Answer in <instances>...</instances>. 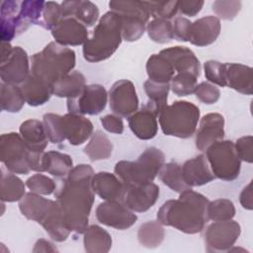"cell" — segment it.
Instances as JSON below:
<instances>
[{
  "mask_svg": "<svg viewBox=\"0 0 253 253\" xmlns=\"http://www.w3.org/2000/svg\"><path fill=\"white\" fill-rule=\"evenodd\" d=\"M94 174L91 165L79 164L58 181L54 197L70 231L83 233L88 227L89 216L95 200V193L92 188Z\"/></svg>",
  "mask_w": 253,
  "mask_h": 253,
  "instance_id": "obj_1",
  "label": "cell"
},
{
  "mask_svg": "<svg viewBox=\"0 0 253 253\" xmlns=\"http://www.w3.org/2000/svg\"><path fill=\"white\" fill-rule=\"evenodd\" d=\"M209 199L189 189L180 193L176 200L166 201L157 211V220L166 226H172L187 234H196L204 230L208 223Z\"/></svg>",
  "mask_w": 253,
  "mask_h": 253,
  "instance_id": "obj_2",
  "label": "cell"
},
{
  "mask_svg": "<svg viewBox=\"0 0 253 253\" xmlns=\"http://www.w3.org/2000/svg\"><path fill=\"white\" fill-rule=\"evenodd\" d=\"M30 61L31 74L45 83L51 90L56 81L74 69L76 55L73 49L50 42L42 51L33 54Z\"/></svg>",
  "mask_w": 253,
  "mask_h": 253,
  "instance_id": "obj_3",
  "label": "cell"
},
{
  "mask_svg": "<svg viewBox=\"0 0 253 253\" xmlns=\"http://www.w3.org/2000/svg\"><path fill=\"white\" fill-rule=\"evenodd\" d=\"M122 41L121 17L113 11H109L100 18L92 37L83 44V57L89 62L106 60L115 53Z\"/></svg>",
  "mask_w": 253,
  "mask_h": 253,
  "instance_id": "obj_4",
  "label": "cell"
},
{
  "mask_svg": "<svg viewBox=\"0 0 253 253\" xmlns=\"http://www.w3.org/2000/svg\"><path fill=\"white\" fill-rule=\"evenodd\" d=\"M165 163V155L157 147H147L134 161L121 160L115 165V174L126 190L153 182Z\"/></svg>",
  "mask_w": 253,
  "mask_h": 253,
  "instance_id": "obj_5",
  "label": "cell"
},
{
  "mask_svg": "<svg viewBox=\"0 0 253 253\" xmlns=\"http://www.w3.org/2000/svg\"><path fill=\"white\" fill-rule=\"evenodd\" d=\"M200 119V109L189 101H175L167 105L158 116L165 135L189 138L194 135Z\"/></svg>",
  "mask_w": 253,
  "mask_h": 253,
  "instance_id": "obj_6",
  "label": "cell"
},
{
  "mask_svg": "<svg viewBox=\"0 0 253 253\" xmlns=\"http://www.w3.org/2000/svg\"><path fill=\"white\" fill-rule=\"evenodd\" d=\"M109 7L121 17L123 40L131 42L143 36L150 18L145 1L113 0L109 2Z\"/></svg>",
  "mask_w": 253,
  "mask_h": 253,
  "instance_id": "obj_7",
  "label": "cell"
},
{
  "mask_svg": "<svg viewBox=\"0 0 253 253\" xmlns=\"http://www.w3.org/2000/svg\"><path fill=\"white\" fill-rule=\"evenodd\" d=\"M205 152L211 170L215 178L228 182L238 178L241 160L231 140H218L211 144Z\"/></svg>",
  "mask_w": 253,
  "mask_h": 253,
  "instance_id": "obj_8",
  "label": "cell"
},
{
  "mask_svg": "<svg viewBox=\"0 0 253 253\" xmlns=\"http://www.w3.org/2000/svg\"><path fill=\"white\" fill-rule=\"evenodd\" d=\"M0 159L7 170L14 174H29L30 150L20 133H3L0 137Z\"/></svg>",
  "mask_w": 253,
  "mask_h": 253,
  "instance_id": "obj_9",
  "label": "cell"
},
{
  "mask_svg": "<svg viewBox=\"0 0 253 253\" xmlns=\"http://www.w3.org/2000/svg\"><path fill=\"white\" fill-rule=\"evenodd\" d=\"M204 229L205 246L210 253L229 251L241 233L240 224L232 219L214 221Z\"/></svg>",
  "mask_w": 253,
  "mask_h": 253,
  "instance_id": "obj_10",
  "label": "cell"
},
{
  "mask_svg": "<svg viewBox=\"0 0 253 253\" xmlns=\"http://www.w3.org/2000/svg\"><path fill=\"white\" fill-rule=\"evenodd\" d=\"M108 99L107 90L103 85H86L77 97L67 99V110L68 113L81 116L99 115L105 110Z\"/></svg>",
  "mask_w": 253,
  "mask_h": 253,
  "instance_id": "obj_11",
  "label": "cell"
},
{
  "mask_svg": "<svg viewBox=\"0 0 253 253\" xmlns=\"http://www.w3.org/2000/svg\"><path fill=\"white\" fill-rule=\"evenodd\" d=\"M110 109L117 116L128 118L137 111L138 97L133 83L126 79L116 81L108 94Z\"/></svg>",
  "mask_w": 253,
  "mask_h": 253,
  "instance_id": "obj_12",
  "label": "cell"
},
{
  "mask_svg": "<svg viewBox=\"0 0 253 253\" xmlns=\"http://www.w3.org/2000/svg\"><path fill=\"white\" fill-rule=\"evenodd\" d=\"M97 220L109 227L125 230L132 226L137 215L130 211L122 201H105L96 209Z\"/></svg>",
  "mask_w": 253,
  "mask_h": 253,
  "instance_id": "obj_13",
  "label": "cell"
},
{
  "mask_svg": "<svg viewBox=\"0 0 253 253\" xmlns=\"http://www.w3.org/2000/svg\"><path fill=\"white\" fill-rule=\"evenodd\" d=\"M31 66L27 51L21 46H14L11 54L0 64L1 82L20 85L30 75Z\"/></svg>",
  "mask_w": 253,
  "mask_h": 253,
  "instance_id": "obj_14",
  "label": "cell"
},
{
  "mask_svg": "<svg viewBox=\"0 0 253 253\" xmlns=\"http://www.w3.org/2000/svg\"><path fill=\"white\" fill-rule=\"evenodd\" d=\"M45 205L36 221L43 227L52 240L56 242L65 241L71 231L65 224L63 213L58 203L48 199Z\"/></svg>",
  "mask_w": 253,
  "mask_h": 253,
  "instance_id": "obj_15",
  "label": "cell"
},
{
  "mask_svg": "<svg viewBox=\"0 0 253 253\" xmlns=\"http://www.w3.org/2000/svg\"><path fill=\"white\" fill-rule=\"evenodd\" d=\"M224 137V118L218 113H209L201 121L196 132V147L205 152L207 148Z\"/></svg>",
  "mask_w": 253,
  "mask_h": 253,
  "instance_id": "obj_16",
  "label": "cell"
},
{
  "mask_svg": "<svg viewBox=\"0 0 253 253\" xmlns=\"http://www.w3.org/2000/svg\"><path fill=\"white\" fill-rule=\"evenodd\" d=\"M159 187L155 183H147L126 190L123 203L134 212H144L152 208L159 197Z\"/></svg>",
  "mask_w": 253,
  "mask_h": 253,
  "instance_id": "obj_17",
  "label": "cell"
},
{
  "mask_svg": "<svg viewBox=\"0 0 253 253\" xmlns=\"http://www.w3.org/2000/svg\"><path fill=\"white\" fill-rule=\"evenodd\" d=\"M54 42L63 46H76L86 42L89 39L87 28L73 17L63 18L51 30Z\"/></svg>",
  "mask_w": 253,
  "mask_h": 253,
  "instance_id": "obj_18",
  "label": "cell"
},
{
  "mask_svg": "<svg viewBox=\"0 0 253 253\" xmlns=\"http://www.w3.org/2000/svg\"><path fill=\"white\" fill-rule=\"evenodd\" d=\"M220 21L215 16L202 17L191 23L189 42L196 46L213 43L220 34Z\"/></svg>",
  "mask_w": 253,
  "mask_h": 253,
  "instance_id": "obj_19",
  "label": "cell"
},
{
  "mask_svg": "<svg viewBox=\"0 0 253 253\" xmlns=\"http://www.w3.org/2000/svg\"><path fill=\"white\" fill-rule=\"evenodd\" d=\"M172 64L175 72H188L196 77L201 75V63L192 49L176 45L162 49L159 52Z\"/></svg>",
  "mask_w": 253,
  "mask_h": 253,
  "instance_id": "obj_20",
  "label": "cell"
},
{
  "mask_svg": "<svg viewBox=\"0 0 253 253\" xmlns=\"http://www.w3.org/2000/svg\"><path fill=\"white\" fill-rule=\"evenodd\" d=\"M181 167L183 179L190 188L204 186L215 179L204 154L188 159Z\"/></svg>",
  "mask_w": 253,
  "mask_h": 253,
  "instance_id": "obj_21",
  "label": "cell"
},
{
  "mask_svg": "<svg viewBox=\"0 0 253 253\" xmlns=\"http://www.w3.org/2000/svg\"><path fill=\"white\" fill-rule=\"evenodd\" d=\"M92 188L104 201H123L126 188L116 174L101 171L93 175Z\"/></svg>",
  "mask_w": 253,
  "mask_h": 253,
  "instance_id": "obj_22",
  "label": "cell"
},
{
  "mask_svg": "<svg viewBox=\"0 0 253 253\" xmlns=\"http://www.w3.org/2000/svg\"><path fill=\"white\" fill-rule=\"evenodd\" d=\"M156 115L146 105L128 117V126L139 139L148 140L155 137L158 131Z\"/></svg>",
  "mask_w": 253,
  "mask_h": 253,
  "instance_id": "obj_23",
  "label": "cell"
},
{
  "mask_svg": "<svg viewBox=\"0 0 253 253\" xmlns=\"http://www.w3.org/2000/svg\"><path fill=\"white\" fill-rule=\"evenodd\" d=\"M19 133L31 152H44L48 143V138L42 122L36 119H29L21 124Z\"/></svg>",
  "mask_w": 253,
  "mask_h": 253,
  "instance_id": "obj_24",
  "label": "cell"
},
{
  "mask_svg": "<svg viewBox=\"0 0 253 253\" xmlns=\"http://www.w3.org/2000/svg\"><path fill=\"white\" fill-rule=\"evenodd\" d=\"M63 118L65 136L71 145H81L93 134L94 126L92 122L84 116L67 113Z\"/></svg>",
  "mask_w": 253,
  "mask_h": 253,
  "instance_id": "obj_25",
  "label": "cell"
},
{
  "mask_svg": "<svg viewBox=\"0 0 253 253\" xmlns=\"http://www.w3.org/2000/svg\"><path fill=\"white\" fill-rule=\"evenodd\" d=\"M250 66L241 63H225V82L229 87L241 94L253 93V75Z\"/></svg>",
  "mask_w": 253,
  "mask_h": 253,
  "instance_id": "obj_26",
  "label": "cell"
},
{
  "mask_svg": "<svg viewBox=\"0 0 253 253\" xmlns=\"http://www.w3.org/2000/svg\"><path fill=\"white\" fill-rule=\"evenodd\" d=\"M20 88L23 92L26 103L31 107L44 105L52 95L50 88L40 79L34 77L31 73L28 78L20 84Z\"/></svg>",
  "mask_w": 253,
  "mask_h": 253,
  "instance_id": "obj_27",
  "label": "cell"
},
{
  "mask_svg": "<svg viewBox=\"0 0 253 253\" xmlns=\"http://www.w3.org/2000/svg\"><path fill=\"white\" fill-rule=\"evenodd\" d=\"M84 249L88 253H107L112 247V236L103 227L92 224L83 232Z\"/></svg>",
  "mask_w": 253,
  "mask_h": 253,
  "instance_id": "obj_28",
  "label": "cell"
},
{
  "mask_svg": "<svg viewBox=\"0 0 253 253\" xmlns=\"http://www.w3.org/2000/svg\"><path fill=\"white\" fill-rule=\"evenodd\" d=\"M72 168L73 160L70 155L56 150L43 152L42 157V172H46L57 178H62L65 177Z\"/></svg>",
  "mask_w": 253,
  "mask_h": 253,
  "instance_id": "obj_29",
  "label": "cell"
},
{
  "mask_svg": "<svg viewBox=\"0 0 253 253\" xmlns=\"http://www.w3.org/2000/svg\"><path fill=\"white\" fill-rule=\"evenodd\" d=\"M86 86L85 76L79 71H71L56 81L51 87V94L59 98H75Z\"/></svg>",
  "mask_w": 253,
  "mask_h": 253,
  "instance_id": "obj_30",
  "label": "cell"
},
{
  "mask_svg": "<svg viewBox=\"0 0 253 253\" xmlns=\"http://www.w3.org/2000/svg\"><path fill=\"white\" fill-rule=\"evenodd\" d=\"M26 195V184L14 173L1 168L0 199L1 202H19Z\"/></svg>",
  "mask_w": 253,
  "mask_h": 253,
  "instance_id": "obj_31",
  "label": "cell"
},
{
  "mask_svg": "<svg viewBox=\"0 0 253 253\" xmlns=\"http://www.w3.org/2000/svg\"><path fill=\"white\" fill-rule=\"evenodd\" d=\"M148 79L157 83H170L175 70L167 58L160 53L151 54L146 61Z\"/></svg>",
  "mask_w": 253,
  "mask_h": 253,
  "instance_id": "obj_32",
  "label": "cell"
},
{
  "mask_svg": "<svg viewBox=\"0 0 253 253\" xmlns=\"http://www.w3.org/2000/svg\"><path fill=\"white\" fill-rule=\"evenodd\" d=\"M143 88L148 98L145 105L153 111L156 116H159L162 110L167 106L170 83H157L148 79L144 82Z\"/></svg>",
  "mask_w": 253,
  "mask_h": 253,
  "instance_id": "obj_33",
  "label": "cell"
},
{
  "mask_svg": "<svg viewBox=\"0 0 253 253\" xmlns=\"http://www.w3.org/2000/svg\"><path fill=\"white\" fill-rule=\"evenodd\" d=\"M83 151L91 161L108 159L113 153V143L106 133L98 129L91 135Z\"/></svg>",
  "mask_w": 253,
  "mask_h": 253,
  "instance_id": "obj_34",
  "label": "cell"
},
{
  "mask_svg": "<svg viewBox=\"0 0 253 253\" xmlns=\"http://www.w3.org/2000/svg\"><path fill=\"white\" fill-rule=\"evenodd\" d=\"M26 103L23 92L18 85L0 84V104L2 111L8 113H18L22 110Z\"/></svg>",
  "mask_w": 253,
  "mask_h": 253,
  "instance_id": "obj_35",
  "label": "cell"
},
{
  "mask_svg": "<svg viewBox=\"0 0 253 253\" xmlns=\"http://www.w3.org/2000/svg\"><path fill=\"white\" fill-rule=\"evenodd\" d=\"M161 182L176 193H182L190 188L184 181L182 175V167L177 162L164 163L158 172Z\"/></svg>",
  "mask_w": 253,
  "mask_h": 253,
  "instance_id": "obj_36",
  "label": "cell"
},
{
  "mask_svg": "<svg viewBox=\"0 0 253 253\" xmlns=\"http://www.w3.org/2000/svg\"><path fill=\"white\" fill-rule=\"evenodd\" d=\"M165 237V231L158 220H149L142 223L137 231V239L141 246L156 248L160 246Z\"/></svg>",
  "mask_w": 253,
  "mask_h": 253,
  "instance_id": "obj_37",
  "label": "cell"
},
{
  "mask_svg": "<svg viewBox=\"0 0 253 253\" xmlns=\"http://www.w3.org/2000/svg\"><path fill=\"white\" fill-rule=\"evenodd\" d=\"M42 123L48 141L57 144L66 139L63 116L47 113L42 117Z\"/></svg>",
  "mask_w": 253,
  "mask_h": 253,
  "instance_id": "obj_38",
  "label": "cell"
},
{
  "mask_svg": "<svg viewBox=\"0 0 253 253\" xmlns=\"http://www.w3.org/2000/svg\"><path fill=\"white\" fill-rule=\"evenodd\" d=\"M146 32L150 40L157 43H167L174 39L173 24L168 20L152 19L146 25Z\"/></svg>",
  "mask_w": 253,
  "mask_h": 253,
  "instance_id": "obj_39",
  "label": "cell"
},
{
  "mask_svg": "<svg viewBox=\"0 0 253 253\" xmlns=\"http://www.w3.org/2000/svg\"><path fill=\"white\" fill-rule=\"evenodd\" d=\"M235 207L228 199H217L209 202L208 216L213 221H223L232 219L235 215Z\"/></svg>",
  "mask_w": 253,
  "mask_h": 253,
  "instance_id": "obj_40",
  "label": "cell"
},
{
  "mask_svg": "<svg viewBox=\"0 0 253 253\" xmlns=\"http://www.w3.org/2000/svg\"><path fill=\"white\" fill-rule=\"evenodd\" d=\"M72 17L82 23L86 28L93 27L99 19V9L97 5L91 1L76 0Z\"/></svg>",
  "mask_w": 253,
  "mask_h": 253,
  "instance_id": "obj_41",
  "label": "cell"
},
{
  "mask_svg": "<svg viewBox=\"0 0 253 253\" xmlns=\"http://www.w3.org/2000/svg\"><path fill=\"white\" fill-rule=\"evenodd\" d=\"M197 79L198 77L188 72L177 73L170 81V89L179 97L189 96L195 92Z\"/></svg>",
  "mask_w": 253,
  "mask_h": 253,
  "instance_id": "obj_42",
  "label": "cell"
},
{
  "mask_svg": "<svg viewBox=\"0 0 253 253\" xmlns=\"http://www.w3.org/2000/svg\"><path fill=\"white\" fill-rule=\"evenodd\" d=\"M150 17L170 21L178 12V1H145Z\"/></svg>",
  "mask_w": 253,
  "mask_h": 253,
  "instance_id": "obj_43",
  "label": "cell"
},
{
  "mask_svg": "<svg viewBox=\"0 0 253 253\" xmlns=\"http://www.w3.org/2000/svg\"><path fill=\"white\" fill-rule=\"evenodd\" d=\"M26 186L29 188L31 192H34L42 196L51 195L54 193L56 189L55 182L51 178L40 172L29 177L26 181Z\"/></svg>",
  "mask_w": 253,
  "mask_h": 253,
  "instance_id": "obj_44",
  "label": "cell"
},
{
  "mask_svg": "<svg viewBox=\"0 0 253 253\" xmlns=\"http://www.w3.org/2000/svg\"><path fill=\"white\" fill-rule=\"evenodd\" d=\"M62 19L61 5L57 2L47 1L44 3L39 26L45 30H52Z\"/></svg>",
  "mask_w": 253,
  "mask_h": 253,
  "instance_id": "obj_45",
  "label": "cell"
},
{
  "mask_svg": "<svg viewBox=\"0 0 253 253\" xmlns=\"http://www.w3.org/2000/svg\"><path fill=\"white\" fill-rule=\"evenodd\" d=\"M205 76L213 85L226 87L225 82V63L217 60H208L204 63Z\"/></svg>",
  "mask_w": 253,
  "mask_h": 253,
  "instance_id": "obj_46",
  "label": "cell"
},
{
  "mask_svg": "<svg viewBox=\"0 0 253 253\" xmlns=\"http://www.w3.org/2000/svg\"><path fill=\"white\" fill-rule=\"evenodd\" d=\"M241 1L216 0L212 3V11L218 19L232 20L241 10Z\"/></svg>",
  "mask_w": 253,
  "mask_h": 253,
  "instance_id": "obj_47",
  "label": "cell"
},
{
  "mask_svg": "<svg viewBox=\"0 0 253 253\" xmlns=\"http://www.w3.org/2000/svg\"><path fill=\"white\" fill-rule=\"evenodd\" d=\"M194 93L200 102L207 105H212L216 103L220 97L219 89L215 85L206 81L197 84Z\"/></svg>",
  "mask_w": 253,
  "mask_h": 253,
  "instance_id": "obj_48",
  "label": "cell"
},
{
  "mask_svg": "<svg viewBox=\"0 0 253 253\" xmlns=\"http://www.w3.org/2000/svg\"><path fill=\"white\" fill-rule=\"evenodd\" d=\"M235 150L240 160L247 163L253 162V136L245 135L239 137L234 143Z\"/></svg>",
  "mask_w": 253,
  "mask_h": 253,
  "instance_id": "obj_49",
  "label": "cell"
},
{
  "mask_svg": "<svg viewBox=\"0 0 253 253\" xmlns=\"http://www.w3.org/2000/svg\"><path fill=\"white\" fill-rule=\"evenodd\" d=\"M100 122L107 131L116 134H122L124 132V122L122 117L115 114H108L100 118Z\"/></svg>",
  "mask_w": 253,
  "mask_h": 253,
  "instance_id": "obj_50",
  "label": "cell"
},
{
  "mask_svg": "<svg viewBox=\"0 0 253 253\" xmlns=\"http://www.w3.org/2000/svg\"><path fill=\"white\" fill-rule=\"evenodd\" d=\"M191 21L184 17H177L173 24V35L174 39L179 42H189V33Z\"/></svg>",
  "mask_w": 253,
  "mask_h": 253,
  "instance_id": "obj_51",
  "label": "cell"
},
{
  "mask_svg": "<svg viewBox=\"0 0 253 253\" xmlns=\"http://www.w3.org/2000/svg\"><path fill=\"white\" fill-rule=\"evenodd\" d=\"M204 4L205 2L203 0L178 1V11H180L183 15H186L189 17H195L197 14L201 12Z\"/></svg>",
  "mask_w": 253,
  "mask_h": 253,
  "instance_id": "obj_52",
  "label": "cell"
},
{
  "mask_svg": "<svg viewBox=\"0 0 253 253\" xmlns=\"http://www.w3.org/2000/svg\"><path fill=\"white\" fill-rule=\"evenodd\" d=\"M239 202L243 209L251 211L253 210V201H252V181H250L241 191L239 195Z\"/></svg>",
  "mask_w": 253,
  "mask_h": 253,
  "instance_id": "obj_53",
  "label": "cell"
},
{
  "mask_svg": "<svg viewBox=\"0 0 253 253\" xmlns=\"http://www.w3.org/2000/svg\"><path fill=\"white\" fill-rule=\"evenodd\" d=\"M57 249L51 242L48 240H45L43 238L39 239L35 243V247L33 249V252H56Z\"/></svg>",
  "mask_w": 253,
  "mask_h": 253,
  "instance_id": "obj_54",
  "label": "cell"
}]
</instances>
